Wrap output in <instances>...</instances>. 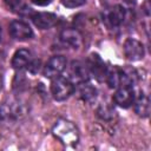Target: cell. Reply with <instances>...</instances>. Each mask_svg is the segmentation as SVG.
<instances>
[{
  "mask_svg": "<svg viewBox=\"0 0 151 151\" xmlns=\"http://www.w3.org/2000/svg\"><path fill=\"white\" fill-rule=\"evenodd\" d=\"M125 17H126V11L120 5H114L113 7L109 8L107 11H105L103 15L105 24L111 28H116L120 26L124 22Z\"/></svg>",
  "mask_w": 151,
  "mask_h": 151,
  "instance_id": "cell-5",
  "label": "cell"
},
{
  "mask_svg": "<svg viewBox=\"0 0 151 151\" xmlns=\"http://www.w3.org/2000/svg\"><path fill=\"white\" fill-rule=\"evenodd\" d=\"M25 114L26 107L17 100H9L8 103H4L0 107V119L2 122H15L22 118Z\"/></svg>",
  "mask_w": 151,
  "mask_h": 151,
  "instance_id": "cell-3",
  "label": "cell"
},
{
  "mask_svg": "<svg viewBox=\"0 0 151 151\" xmlns=\"http://www.w3.org/2000/svg\"><path fill=\"white\" fill-rule=\"evenodd\" d=\"M67 61L66 58L63 55H53L48 59V61L46 63L42 74L45 78L48 79H53L55 77H59L61 74V72L66 68Z\"/></svg>",
  "mask_w": 151,
  "mask_h": 151,
  "instance_id": "cell-4",
  "label": "cell"
},
{
  "mask_svg": "<svg viewBox=\"0 0 151 151\" xmlns=\"http://www.w3.org/2000/svg\"><path fill=\"white\" fill-rule=\"evenodd\" d=\"M133 104H134V112L139 117H142V118L149 117V114H150V100H149V97L144 92H140L137 96V98L134 97Z\"/></svg>",
  "mask_w": 151,
  "mask_h": 151,
  "instance_id": "cell-14",
  "label": "cell"
},
{
  "mask_svg": "<svg viewBox=\"0 0 151 151\" xmlns=\"http://www.w3.org/2000/svg\"><path fill=\"white\" fill-rule=\"evenodd\" d=\"M105 80L111 88H118L122 85V71L117 66L107 67Z\"/></svg>",
  "mask_w": 151,
  "mask_h": 151,
  "instance_id": "cell-15",
  "label": "cell"
},
{
  "mask_svg": "<svg viewBox=\"0 0 151 151\" xmlns=\"http://www.w3.org/2000/svg\"><path fill=\"white\" fill-rule=\"evenodd\" d=\"M74 91V84L67 77H55L51 84L52 97L57 101L66 100Z\"/></svg>",
  "mask_w": 151,
  "mask_h": 151,
  "instance_id": "cell-2",
  "label": "cell"
},
{
  "mask_svg": "<svg viewBox=\"0 0 151 151\" xmlns=\"http://www.w3.org/2000/svg\"><path fill=\"white\" fill-rule=\"evenodd\" d=\"M144 46L140 41L133 38H129L124 42V54L130 61L142 60L144 57Z\"/></svg>",
  "mask_w": 151,
  "mask_h": 151,
  "instance_id": "cell-9",
  "label": "cell"
},
{
  "mask_svg": "<svg viewBox=\"0 0 151 151\" xmlns=\"http://www.w3.org/2000/svg\"><path fill=\"white\" fill-rule=\"evenodd\" d=\"M37 6H47L52 2V0H31Z\"/></svg>",
  "mask_w": 151,
  "mask_h": 151,
  "instance_id": "cell-20",
  "label": "cell"
},
{
  "mask_svg": "<svg viewBox=\"0 0 151 151\" xmlns=\"http://www.w3.org/2000/svg\"><path fill=\"white\" fill-rule=\"evenodd\" d=\"M0 41H1V27H0Z\"/></svg>",
  "mask_w": 151,
  "mask_h": 151,
  "instance_id": "cell-22",
  "label": "cell"
},
{
  "mask_svg": "<svg viewBox=\"0 0 151 151\" xmlns=\"http://www.w3.org/2000/svg\"><path fill=\"white\" fill-rule=\"evenodd\" d=\"M33 24L40 29H48L58 22V17L51 12H38L32 15Z\"/></svg>",
  "mask_w": 151,
  "mask_h": 151,
  "instance_id": "cell-12",
  "label": "cell"
},
{
  "mask_svg": "<svg viewBox=\"0 0 151 151\" xmlns=\"http://www.w3.org/2000/svg\"><path fill=\"white\" fill-rule=\"evenodd\" d=\"M0 90H1V77H0Z\"/></svg>",
  "mask_w": 151,
  "mask_h": 151,
  "instance_id": "cell-23",
  "label": "cell"
},
{
  "mask_svg": "<svg viewBox=\"0 0 151 151\" xmlns=\"http://www.w3.org/2000/svg\"><path fill=\"white\" fill-rule=\"evenodd\" d=\"M9 34L13 39L19 41L28 40L33 37V31L28 24L21 20H13L9 24Z\"/></svg>",
  "mask_w": 151,
  "mask_h": 151,
  "instance_id": "cell-7",
  "label": "cell"
},
{
  "mask_svg": "<svg viewBox=\"0 0 151 151\" xmlns=\"http://www.w3.org/2000/svg\"><path fill=\"white\" fill-rule=\"evenodd\" d=\"M60 41L68 47L79 48L83 44V35L76 28H65L60 33Z\"/></svg>",
  "mask_w": 151,
  "mask_h": 151,
  "instance_id": "cell-11",
  "label": "cell"
},
{
  "mask_svg": "<svg viewBox=\"0 0 151 151\" xmlns=\"http://www.w3.org/2000/svg\"><path fill=\"white\" fill-rule=\"evenodd\" d=\"M86 2V0H61V4L67 8L80 7Z\"/></svg>",
  "mask_w": 151,
  "mask_h": 151,
  "instance_id": "cell-18",
  "label": "cell"
},
{
  "mask_svg": "<svg viewBox=\"0 0 151 151\" xmlns=\"http://www.w3.org/2000/svg\"><path fill=\"white\" fill-rule=\"evenodd\" d=\"M114 110L109 104H100L97 109V114L103 120H111L114 117Z\"/></svg>",
  "mask_w": 151,
  "mask_h": 151,
  "instance_id": "cell-17",
  "label": "cell"
},
{
  "mask_svg": "<svg viewBox=\"0 0 151 151\" xmlns=\"http://www.w3.org/2000/svg\"><path fill=\"white\" fill-rule=\"evenodd\" d=\"M134 91H133V86H129V85H122L117 88L116 93L113 94V101L123 107V109H127L133 104L134 100Z\"/></svg>",
  "mask_w": 151,
  "mask_h": 151,
  "instance_id": "cell-8",
  "label": "cell"
},
{
  "mask_svg": "<svg viewBox=\"0 0 151 151\" xmlns=\"http://www.w3.org/2000/svg\"><path fill=\"white\" fill-rule=\"evenodd\" d=\"M39 66H40V61L39 60H32L31 64L28 65L27 70L31 72V73H37L39 71Z\"/></svg>",
  "mask_w": 151,
  "mask_h": 151,
  "instance_id": "cell-19",
  "label": "cell"
},
{
  "mask_svg": "<svg viewBox=\"0 0 151 151\" xmlns=\"http://www.w3.org/2000/svg\"><path fill=\"white\" fill-rule=\"evenodd\" d=\"M52 133L66 146H76L79 142V131L77 126L67 119H58L52 127Z\"/></svg>",
  "mask_w": 151,
  "mask_h": 151,
  "instance_id": "cell-1",
  "label": "cell"
},
{
  "mask_svg": "<svg viewBox=\"0 0 151 151\" xmlns=\"http://www.w3.org/2000/svg\"><path fill=\"white\" fill-rule=\"evenodd\" d=\"M79 97L81 98L83 101L85 103H93L96 99H97V88L93 87L92 85L87 84L86 83H83V84H79Z\"/></svg>",
  "mask_w": 151,
  "mask_h": 151,
  "instance_id": "cell-16",
  "label": "cell"
},
{
  "mask_svg": "<svg viewBox=\"0 0 151 151\" xmlns=\"http://www.w3.org/2000/svg\"><path fill=\"white\" fill-rule=\"evenodd\" d=\"M5 1V4L8 6V7H11V8H15L19 4H20V0H4Z\"/></svg>",
  "mask_w": 151,
  "mask_h": 151,
  "instance_id": "cell-21",
  "label": "cell"
},
{
  "mask_svg": "<svg viewBox=\"0 0 151 151\" xmlns=\"http://www.w3.org/2000/svg\"><path fill=\"white\" fill-rule=\"evenodd\" d=\"M86 66H87V68H88L90 74H92L98 81H104V80H105L107 67L105 66L103 59H101L97 53H92V54L90 55Z\"/></svg>",
  "mask_w": 151,
  "mask_h": 151,
  "instance_id": "cell-10",
  "label": "cell"
},
{
  "mask_svg": "<svg viewBox=\"0 0 151 151\" xmlns=\"http://www.w3.org/2000/svg\"><path fill=\"white\" fill-rule=\"evenodd\" d=\"M32 54L28 50H18L13 58H12V66L14 70H18V71H21L22 68H27L28 65L31 64L32 61Z\"/></svg>",
  "mask_w": 151,
  "mask_h": 151,
  "instance_id": "cell-13",
  "label": "cell"
},
{
  "mask_svg": "<svg viewBox=\"0 0 151 151\" xmlns=\"http://www.w3.org/2000/svg\"><path fill=\"white\" fill-rule=\"evenodd\" d=\"M73 84H83L86 83L90 78V72L86 66V64L81 61H72L68 68V77H67Z\"/></svg>",
  "mask_w": 151,
  "mask_h": 151,
  "instance_id": "cell-6",
  "label": "cell"
}]
</instances>
